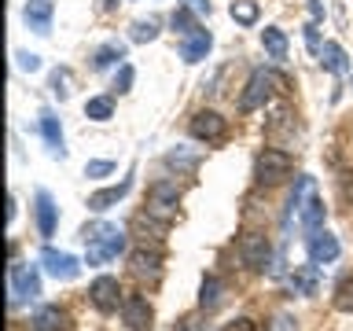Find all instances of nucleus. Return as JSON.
Returning <instances> with one entry per match:
<instances>
[{
	"label": "nucleus",
	"mask_w": 353,
	"mask_h": 331,
	"mask_svg": "<svg viewBox=\"0 0 353 331\" xmlns=\"http://www.w3.org/2000/svg\"><path fill=\"white\" fill-rule=\"evenodd\" d=\"M85 247H88V265H103L110 258H118L121 247H125V232L110 221H96V225H85L81 232Z\"/></svg>",
	"instance_id": "1"
},
{
	"label": "nucleus",
	"mask_w": 353,
	"mask_h": 331,
	"mask_svg": "<svg viewBox=\"0 0 353 331\" xmlns=\"http://www.w3.org/2000/svg\"><path fill=\"white\" fill-rule=\"evenodd\" d=\"M8 291H11V305L37 302V294H41V276H37V265H11Z\"/></svg>",
	"instance_id": "2"
},
{
	"label": "nucleus",
	"mask_w": 353,
	"mask_h": 331,
	"mask_svg": "<svg viewBox=\"0 0 353 331\" xmlns=\"http://www.w3.org/2000/svg\"><path fill=\"white\" fill-rule=\"evenodd\" d=\"M272 85L276 88H283V81L276 74H269V70H254L250 74V81H247V92H243V99H239V110H258V107H265L269 103V96H272Z\"/></svg>",
	"instance_id": "3"
},
{
	"label": "nucleus",
	"mask_w": 353,
	"mask_h": 331,
	"mask_svg": "<svg viewBox=\"0 0 353 331\" xmlns=\"http://www.w3.org/2000/svg\"><path fill=\"white\" fill-rule=\"evenodd\" d=\"M291 154L287 151H276V148H265L258 154V166H254V173H258V184H280L287 173H291Z\"/></svg>",
	"instance_id": "4"
},
{
	"label": "nucleus",
	"mask_w": 353,
	"mask_h": 331,
	"mask_svg": "<svg viewBox=\"0 0 353 331\" xmlns=\"http://www.w3.org/2000/svg\"><path fill=\"white\" fill-rule=\"evenodd\" d=\"M41 265H44V272H48V276H55V280H77V272H81V261H77L74 254L55 250V247L41 250Z\"/></svg>",
	"instance_id": "5"
},
{
	"label": "nucleus",
	"mask_w": 353,
	"mask_h": 331,
	"mask_svg": "<svg viewBox=\"0 0 353 331\" xmlns=\"http://www.w3.org/2000/svg\"><path fill=\"white\" fill-rule=\"evenodd\" d=\"M239 258L250 265V269H265L272 258V247H269V236H261V232H247L239 243Z\"/></svg>",
	"instance_id": "6"
},
{
	"label": "nucleus",
	"mask_w": 353,
	"mask_h": 331,
	"mask_svg": "<svg viewBox=\"0 0 353 331\" xmlns=\"http://www.w3.org/2000/svg\"><path fill=\"white\" fill-rule=\"evenodd\" d=\"M192 137L195 140H206V143H217V140H225V118L217 114V110H199V114L192 118Z\"/></svg>",
	"instance_id": "7"
},
{
	"label": "nucleus",
	"mask_w": 353,
	"mask_h": 331,
	"mask_svg": "<svg viewBox=\"0 0 353 331\" xmlns=\"http://www.w3.org/2000/svg\"><path fill=\"white\" fill-rule=\"evenodd\" d=\"M129 269L132 276H140V280H159V272H162V250L159 247H137L129 254Z\"/></svg>",
	"instance_id": "8"
},
{
	"label": "nucleus",
	"mask_w": 353,
	"mask_h": 331,
	"mask_svg": "<svg viewBox=\"0 0 353 331\" xmlns=\"http://www.w3.org/2000/svg\"><path fill=\"white\" fill-rule=\"evenodd\" d=\"M121 317H125L129 331H148L151 328V305H148V298L129 294L125 302H121Z\"/></svg>",
	"instance_id": "9"
},
{
	"label": "nucleus",
	"mask_w": 353,
	"mask_h": 331,
	"mask_svg": "<svg viewBox=\"0 0 353 331\" xmlns=\"http://www.w3.org/2000/svg\"><path fill=\"white\" fill-rule=\"evenodd\" d=\"M118 294H121V287H118L114 276H99V280L88 287V298H92V305H96V309H103V313L118 309Z\"/></svg>",
	"instance_id": "10"
},
{
	"label": "nucleus",
	"mask_w": 353,
	"mask_h": 331,
	"mask_svg": "<svg viewBox=\"0 0 353 331\" xmlns=\"http://www.w3.org/2000/svg\"><path fill=\"white\" fill-rule=\"evenodd\" d=\"M339 239L331 236V232H313L309 236V261L313 265H327V261H335L339 258Z\"/></svg>",
	"instance_id": "11"
},
{
	"label": "nucleus",
	"mask_w": 353,
	"mask_h": 331,
	"mask_svg": "<svg viewBox=\"0 0 353 331\" xmlns=\"http://www.w3.org/2000/svg\"><path fill=\"white\" fill-rule=\"evenodd\" d=\"M214 48V37H210V30H192L184 37V44H181V55H184V63H199V59H206V52Z\"/></svg>",
	"instance_id": "12"
},
{
	"label": "nucleus",
	"mask_w": 353,
	"mask_h": 331,
	"mask_svg": "<svg viewBox=\"0 0 353 331\" xmlns=\"http://www.w3.org/2000/svg\"><path fill=\"white\" fill-rule=\"evenodd\" d=\"M41 132H44V140H48V148L52 154H66L63 148V129H59V118H55V110H41Z\"/></svg>",
	"instance_id": "13"
},
{
	"label": "nucleus",
	"mask_w": 353,
	"mask_h": 331,
	"mask_svg": "<svg viewBox=\"0 0 353 331\" xmlns=\"http://www.w3.org/2000/svg\"><path fill=\"white\" fill-rule=\"evenodd\" d=\"M33 331H66V313L59 305H44L33 313Z\"/></svg>",
	"instance_id": "14"
},
{
	"label": "nucleus",
	"mask_w": 353,
	"mask_h": 331,
	"mask_svg": "<svg viewBox=\"0 0 353 331\" xmlns=\"http://www.w3.org/2000/svg\"><path fill=\"white\" fill-rule=\"evenodd\" d=\"M313 195H316V188H313V177H298V188L291 192V203H287V221L302 214V210H305V203H309Z\"/></svg>",
	"instance_id": "15"
},
{
	"label": "nucleus",
	"mask_w": 353,
	"mask_h": 331,
	"mask_svg": "<svg viewBox=\"0 0 353 331\" xmlns=\"http://www.w3.org/2000/svg\"><path fill=\"white\" fill-rule=\"evenodd\" d=\"M129 188H132V173L121 181L118 188H107V192H96L92 199H88V210H107V206H114L118 199H125L129 195Z\"/></svg>",
	"instance_id": "16"
},
{
	"label": "nucleus",
	"mask_w": 353,
	"mask_h": 331,
	"mask_svg": "<svg viewBox=\"0 0 353 331\" xmlns=\"http://www.w3.org/2000/svg\"><path fill=\"white\" fill-rule=\"evenodd\" d=\"M26 22L37 33H48V26H52V4L48 0H30L26 4Z\"/></svg>",
	"instance_id": "17"
},
{
	"label": "nucleus",
	"mask_w": 353,
	"mask_h": 331,
	"mask_svg": "<svg viewBox=\"0 0 353 331\" xmlns=\"http://www.w3.org/2000/svg\"><path fill=\"white\" fill-rule=\"evenodd\" d=\"M37 228H41V236L55 232V203L48 192H37Z\"/></svg>",
	"instance_id": "18"
},
{
	"label": "nucleus",
	"mask_w": 353,
	"mask_h": 331,
	"mask_svg": "<svg viewBox=\"0 0 353 331\" xmlns=\"http://www.w3.org/2000/svg\"><path fill=\"white\" fill-rule=\"evenodd\" d=\"M261 44H265V52H269L272 59H287V37H283V30L265 26L261 30Z\"/></svg>",
	"instance_id": "19"
},
{
	"label": "nucleus",
	"mask_w": 353,
	"mask_h": 331,
	"mask_svg": "<svg viewBox=\"0 0 353 331\" xmlns=\"http://www.w3.org/2000/svg\"><path fill=\"white\" fill-rule=\"evenodd\" d=\"M320 63H324L331 74H346V70H350V63H346V52H342L339 44H331V41L324 44V48H320Z\"/></svg>",
	"instance_id": "20"
},
{
	"label": "nucleus",
	"mask_w": 353,
	"mask_h": 331,
	"mask_svg": "<svg viewBox=\"0 0 353 331\" xmlns=\"http://www.w3.org/2000/svg\"><path fill=\"white\" fill-rule=\"evenodd\" d=\"M298 221H302L305 232H320V225H324V203H320V199L313 195V199L305 203V210L298 214Z\"/></svg>",
	"instance_id": "21"
},
{
	"label": "nucleus",
	"mask_w": 353,
	"mask_h": 331,
	"mask_svg": "<svg viewBox=\"0 0 353 331\" xmlns=\"http://www.w3.org/2000/svg\"><path fill=\"white\" fill-rule=\"evenodd\" d=\"M165 166H170V170H176V173H192L195 166H199V154L184 151V148H173L170 154H165Z\"/></svg>",
	"instance_id": "22"
},
{
	"label": "nucleus",
	"mask_w": 353,
	"mask_h": 331,
	"mask_svg": "<svg viewBox=\"0 0 353 331\" xmlns=\"http://www.w3.org/2000/svg\"><path fill=\"white\" fill-rule=\"evenodd\" d=\"M221 302H225V287H221V280H203V294H199V305L203 309H217Z\"/></svg>",
	"instance_id": "23"
},
{
	"label": "nucleus",
	"mask_w": 353,
	"mask_h": 331,
	"mask_svg": "<svg viewBox=\"0 0 353 331\" xmlns=\"http://www.w3.org/2000/svg\"><path fill=\"white\" fill-rule=\"evenodd\" d=\"M291 287L302 294H313L316 291V265H302V269L291 276Z\"/></svg>",
	"instance_id": "24"
},
{
	"label": "nucleus",
	"mask_w": 353,
	"mask_h": 331,
	"mask_svg": "<svg viewBox=\"0 0 353 331\" xmlns=\"http://www.w3.org/2000/svg\"><path fill=\"white\" fill-rule=\"evenodd\" d=\"M232 19L243 22V26H254V22H258V4H254V0H236V4H232Z\"/></svg>",
	"instance_id": "25"
},
{
	"label": "nucleus",
	"mask_w": 353,
	"mask_h": 331,
	"mask_svg": "<svg viewBox=\"0 0 353 331\" xmlns=\"http://www.w3.org/2000/svg\"><path fill=\"white\" fill-rule=\"evenodd\" d=\"M85 118H92V121H107V118H110V99H107V96L88 99V103H85Z\"/></svg>",
	"instance_id": "26"
},
{
	"label": "nucleus",
	"mask_w": 353,
	"mask_h": 331,
	"mask_svg": "<svg viewBox=\"0 0 353 331\" xmlns=\"http://www.w3.org/2000/svg\"><path fill=\"white\" fill-rule=\"evenodd\" d=\"M121 55H125V44H118V41H114V44H103V48L96 52V59H92V63H96V66H110L114 59H121Z\"/></svg>",
	"instance_id": "27"
},
{
	"label": "nucleus",
	"mask_w": 353,
	"mask_h": 331,
	"mask_svg": "<svg viewBox=\"0 0 353 331\" xmlns=\"http://www.w3.org/2000/svg\"><path fill=\"white\" fill-rule=\"evenodd\" d=\"M70 81H74L70 70H66V66H59V70L52 74V92L59 96V99H66V96H70Z\"/></svg>",
	"instance_id": "28"
},
{
	"label": "nucleus",
	"mask_w": 353,
	"mask_h": 331,
	"mask_svg": "<svg viewBox=\"0 0 353 331\" xmlns=\"http://www.w3.org/2000/svg\"><path fill=\"white\" fill-rule=\"evenodd\" d=\"M151 199H154V203H176V199H181V192H176V184L162 181V184L151 188Z\"/></svg>",
	"instance_id": "29"
},
{
	"label": "nucleus",
	"mask_w": 353,
	"mask_h": 331,
	"mask_svg": "<svg viewBox=\"0 0 353 331\" xmlns=\"http://www.w3.org/2000/svg\"><path fill=\"white\" fill-rule=\"evenodd\" d=\"M335 305L342 309V313H350V309H353V276H346V280L339 283V298H335Z\"/></svg>",
	"instance_id": "30"
},
{
	"label": "nucleus",
	"mask_w": 353,
	"mask_h": 331,
	"mask_svg": "<svg viewBox=\"0 0 353 331\" xmlns=\"http://www.w3.org/2000/svg\"><path fill=\"white\" fill-rule=\"evenodd\" d=\"M154 37H159V26H154V22L148 19V22H132V41H154Z\"/></svg>",
	"instance_id": "31"
},
{
	"label": "nucleus",
	"mask_w": 353,
	"mask_h": 331,
	"mask_svg": "<svg viewBox=\"0 0 353 331\" xmlns=\"http://www.w3.org/2000/svg\"><path fill=\"white\" fill-rule=\"evenodd\" d=\"M173 30L176 33H184V37H188V33H192L195 26H192V19H188V11L181 8V11H173Z\"/></svg>",
	"instance_id": "32"
},
{
	"label": "nucleus",
	"mask_w": 353,
	"mask_h": 331,
	"mask_svg": "<svg viewBox=\"0 0 353 331\" xmlns=\"http://www.w3.org/2000/svg\"><path fill=\"white\" fill-rule=\"evenodd\" d=\"M110 170H114V162H88V166H85V177L99 181V177H107Z\"/></svg>",
	"instance_id": "33"
},
{
	"label": "nucleus",
	"mask_w": 353,
	"mask_h": 331,
	"mask_svg": "<svg viewBox=\"0 0 353 331\" xmlns=\"http://www.w3.org/2000/svg\"><path fill=\"white\" fill-rule=\"evenodd\" d=\"M15 59H19V70H41V59H37V55H33V52H19L15 55Z\"/></svg>",
	"instance_id": "34"
},
{
	"label": "nucleus",
	"mask_w": 353,
	"mask_h": 331,
	"mask_svg": "<svg viewBox=\"0 0 353 331\" xmlns=\"http://www.w3.org/2000/svg\"><path fill=\"white\" fill-rule=\"evenodd\" d=\"M225 331H258V328H254V320H247V317H236L232 324H225Z\"/></svg>",
	"instance_id": "35"
},
{
	"label": "nucleus",
	"mask_w": 353,
	"mask_h": 331,
	"mask_svg": "<svg viewBox=\"0 0 353 331\" xmlns=\"http://www.w3.org/2000/svg\"><path fill=\"white\" fill-rule=\"evenodd\" d=\"M129 85H132V66H121V74H118V85H114V88H118V92H125Z\"/></svg>",
	"instance_id": "36"
},
{
	"label": "nucleus",
	"mask_w": 353,
	"mask_h": 331,
	"mask_svg": "<svg viewBox=\"0 0 353 331\" xmlns=\"http://www.w3.org/2000/svg\"><path fill=\"white\" fill-rule=\"evenodd\" d=\"M272 331H294V320L287 317V313H283V317H276V328H272Z\"/></svg>",
	"instance_id": "37"
},
{
	"label": "nucleus",
	"mask_w": 353,
	"mask_h": 331,
	"mask_svg": "<svg viewBox=\"0 0 353 331\" xmlns=\"http://www.w3.org/2000/svg\"><path fill=\"white\" fill-rule=\"evenodd\" d=\"M181 331H206V324H203V320H195V317H188L181 324Z\"/></svg>",
	"instance_id": "38"
},
{
	"label": "nucleus",
	"mask_w": 353,
	"mask_h": 331,
	"mask_svg": "<svg viewBox=\"0 0 353 331\" xmlns=\"http://www.w3.org/2000/svg\"><path fill=\"white\" fill-rule=\"evenodd\" d=\"M305 41H309V48H313V52H320V37H316V26H309V30H305Z\"/></svg>",
	"instance_id": "39"
},
{
	"label": "nucleus",
	"mask_w": 353,
	"mask_h": 331,
	"mask_svg": "<svg viewBox=\"0 0 353 331\" xmlns=\"http://www.w3.org/2000/svg\"><path fill=\"white\" fill-rule=\"evenodd\" d=\"M342 195H346L350 203H353V173H346V177H342Z\"/></svg>",
	"instance_id": "40"
},
{
	"label": "nucleus",
	"mask_w": 353,
	"mask_h": 331,
	"mask_svg": "<svg viewBox=\"0 0 353 331\" xmlns=\"http://www.w3.org/2000/svg\"><path fill=\"white\" fill-rule=\"evenodd\" d=\"M188 4H192L195 11H203V15H210V0H188Z\"/></svg>",
	"instance_id": "41"
}]
</instances>
